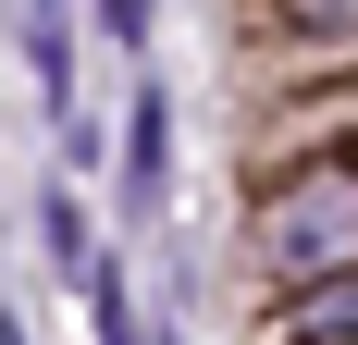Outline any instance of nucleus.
Here are the masks:
<instances>
[{
  "mask_svg": "<svg viewBox=\"0 0 358 345\" xmlns=\"http://www.w3.org/2000/svg\"><path fill=\"white\" fill-rule=\"evenodd\" d=\"M161 185V99H136V198Z\"/></svg>",
  "mask_w": 358,
  "mask_h": 345,
  "instance_id": "2",
  "label": "nucleus"
},
{
  "mask_svg": "<svg viewBox=\"0 0 358 345\" xmlns=\"http://www.w3.org/2000/svg\"><path fill=\"white\" fill-rule=\"evenodd\" d=\"M99 345H136V309H124V272H99Z\"/></svg>",
  "mask_w": 358,
  "mask_h": 345,
  "instance_id": "3",
  "label": "nucleus"
},
{
  "mask_svg": "<svg viewBox=\"0 0 358 345\" xmlns=\"http://www.w3.org/2000/svg\"><path fill=\"white\" fill-rule=\"evenodd\" d=\"M309 321H334V333H358V284H334V296H309Z\"/></svg>",
  "mask_w": 358,
  "mask_h": 345,
  "instance_id": "4",
  "label": "nucleus"
},
{
  "mask_svg": "<svg viewBox=\"0 0 358 345\" xmlns=\"http://www.w3.org/2000/svg\"><path fill=\"white\" fill-rule=\"evenodd\" d=\"M322 247H358V198H322V185H309V198L285 210V259H322Z\"/></svg>",
  "mask_w": 358,
  "mask_h": 345,
  "instance_id": "1",
  "label": "nucleus"
}]
</instances>
